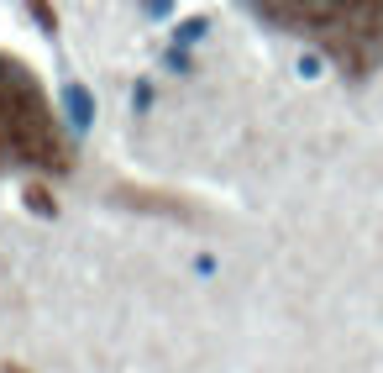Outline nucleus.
Masks as SVG:
<instances>
[{"label":"nucleus","mask_w":383,"mask_h":373,"mask_svg":"<svg viewBox=\"0 0 383 373\" xmlns=\"http://www.w3.org/2000/svg\"><path fill=\"white\" fill-rule=\"evenodd\" d=\"M63 111H69L74 137H79V131H89V121H95V100H89V90L84 85H69V90H63Z\"/></svg>","instance_id":"7ed1b4c3"},{"label":"nucleus","mask_w":383,"mask_h":373,"mask_svg":"<svg viewBox=\"0 0 383 373\" xmlns=\"http://www.w3.org/2000/svg\"><path fill=\"white\" fill-rule=\"evenodd\" d=\"M6 168H48V174H69V153H63L58 131L37 79L21 63L0 58V174Z\"/></svg>","instance_id":"f03ea898"},{"label":"nucleus","mask_w":383,"mask_h":373,"mask_svg":"<svg viewBox=\"0 0 383 373\" xmlns=\"http://www.w3.org/2000/svg\"><path fill=\"white\" fill-rule=\"evenodd\" d=\"M26 205H37V216H52V200L37 195V190H26Z\"/></svg>","instance_id":"0eeeda50"},{"label":"nucleus","mask_w":383,"mask_h":373,"mask_svg":"<svg viewBox=\"0 0 383 373\" xmlns=\"http://www.w3.org/2000/svg\"><path fill=\"white\" fill-rule=\"evenodd\" d=\"M321 69H326V58H321V53H299V74H305V79H315Z\"/></svg>","instance_id":"39448f33"},{"label":"nucleus","mask_w":383,"mask_h":373,"mask_svg":"<svg viewBox=\"0 0 383 373\" xmlns=\"http://www.w3.org/2000/svg\"><path fill=\"white\" fill-rule=\"evenodd\" d=\"M142 11H148V16H157V21H163V16H174V0H142Z\"/></svg>","instance_id":"423d86ee"},{"label":"nucleus","mask_w":383,"mask_h":373,"mask_svg":"<svg viewBox=\"0 0 383 373\" xmlns=\"http://www.w3.org/2000/svg\"><path fill=\"white\" fill-rule=\"evenodd\" d=\"M205 32H210V21H205V16H189V21H179V26H174V48H194Z\"/></svg>","instance_id":"20e7f679"},{"label":"nucleus","mask_w":383,"mask_h":373,"mask_svg":"<svg viewBox=\"0 0 383 373\" xmlns=\"http://www.w3.org/2000/svg\"><path fill=\"white\" fill-rule=\"evenodd\" d=\"M257 16L310 37L347 74L383 63V0H252Z\"/></svg>","instance_id":"f257e3e1"},{"label":"nucleus","mask_w":383,"mask_h":373,"mask_svg":"<svg viewBox=\"0 0 383 373\" xmlns=\"http://www.w3.org/2000/svg\"><path fill=\"white\" fill-rule=\"evenodd\" d=\"M131 100H137V111H148V105H152V85H137V95H131Z\"/></svg>","instance_id":"6e6552de"}]
</instances>
